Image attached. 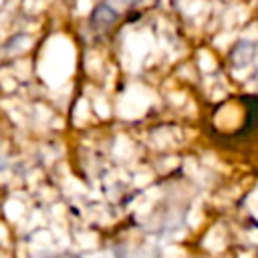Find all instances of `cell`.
<instances>
[{
  "instance_id": "2",
  "label": "cell",
  "mask_w": 258,
  "mask_h": 258,
  "mask_svg": "<svg viewBox=\"0 0 258 258\" xmlns=\"http://www.w3.org/2000/svg\"><path fill=\"white\" fill-rule=\"evenodd\" d=\"M256 54V44L254 42H248V40H242L236 44V48L232 50V58H236V67H244L246 62H250Z\"/></svg>"
},
{
  "instance_id": "3",
  "label": "cell",
  "mask_w": 258,
  "mask_h": 258,
  "mask_svg": "<svg viewBox=\"0 0 258 258\" xmlns=\"http://www.w3.org/2000/svg\"><path fill=\"white\" fill-rule=\"evenodd\" d=\"M107 2H119V4H123V6H131V4H137L139 0H107Z\"/></svg>"
},
{
  "instance_id": "1",
  "label": "cell",
  "mask_w": 258,
  "mask_h": 258,
  "mask_svg": "<svg viewBox=\"0 0 258 258\" xmlns=\"http://www.w3.org/2000/svg\"><path fill=\"white\" fill-rule=\"evenodd\" d=\"M117 20H119V12H117V8H115L111 2L101 0V2L95 6V10H93V14H91L89 24H91V28H93V30L103 32V30H109Z\"/></svg>"
}]
</instances>
